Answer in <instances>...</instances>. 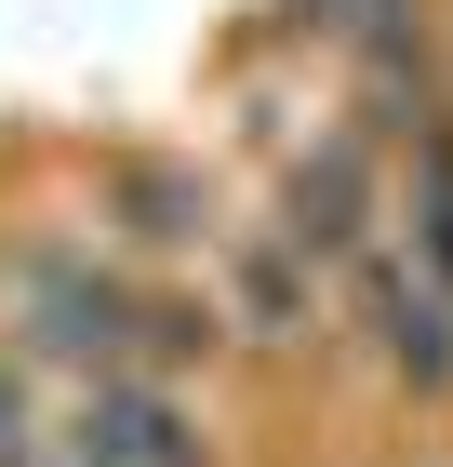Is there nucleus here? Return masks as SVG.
<instances>
[{
  "label": "nucleus",
  "instance_id": "nucleus-2",
  "mask_svg": "<svg viewBox=\"0 0 453 467\" xmlns=\"http://www.w3.org/2000/svg\"><path fill=\"white\" fill-rule=\"evenodd\" d=\"M54 454H67V467H201V441H187V414L160 388H94Z\"/></svg>",
  "mask_w": 453,
  "mask_h": 467
},
{
  "label": "nucleus",
  "instance_id": "nucleus-3",
  "mask_svg": "<svg viewBox=\"0 0 453 467\" xmlns=\"http://www.w3.org/2000/svg\"><path fill=\"white\" fill-rule=\"evenodd\" d=\"M227 281H241V334H267V348H293V334L320 321V254L293 241V227L227 241Z\"/></svg>",
  "mask_w": 453,
  "mask_h": 467
},
{
  "label": "nucleus",
  "instance_id": "nucleus-4",
  "mask_svg": "<svg viewBox=\"0 0 453 467\" xmlns=\"http://www.w3.org/2000/svg\"><path fill=\"white\" fill-rule=\"evenodd\" d=\"M120 214H134V241H213V201H201L187 174H160V161L120 174Z\"/></svg>",
  "mask_w": 453,
  "mask_h": 467
},
{
  "label": "nucleus",
  "instance_id": "nucleus-1",
  "mask_svg": "<svg viewBox=\"0 0 453 467\" xmlns=\"http://www.w3.org/2000/svg\"><path fill=\"white\" fill-rule=\"evenodd\" d=\"M347 294H360V321H374V360L400 374V388H453V281L427 267L414 241H374L347 267Z\"/></svg>",
  "mask_w": 453,
  "mask_h": 467
}]
</instances>
